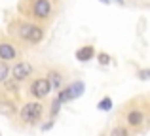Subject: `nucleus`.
Masks as SVG:
<instances>
[{
    "label": "nucleus",
    "instance_id": "nucleus-19",
    "mask_svg": "<svg viewBox=\"0 0 150 136\" xmlns=\"http://www.w3.org/2000/svg\"><path fill=\"white\" fill-rule=\"evenodd\" d=\"M141 80H148V70H141Z\"/></svg>",
    "mask_w": 150,
    "mask_h": 136
},
{
    "label": "nucleus",
    "instance_id": "nucleus-1",
    "mask_svg": "<svg viewBox=\"0 0 150 136\" xmlns=\"http://www.w3.org/2000/svg\"><path fill=\"white\" fill-rule=\"evenodd\" d=\"M19 38L25 42H30V44H38L44 38V29L38 25H33V23H21L17 30Z\"/></svg>",
    "mask_w": 150,
    "mask_h": 136
},
{
    "label": "nucleus",
    "instance_id": "nucleus-20",
    "mask_svg": "<svg viewBox=\"0 0 150 136\" xmlns=\"http://www.w3.org/2000/svg\"><path fill=\"white\" fill-rule=\"evenodd\" d=\"M101 2H103V4H108V2H110V0H101Z\"/></svg>",
    "mask_w": 150,
    "mask_h": 136
},
{
    "label": "nucleus",
    "instance_id": "nucleus-8",
    "mask_svg": "<svg viewBox=\"0 0 150 136\" xmlns=\"http://www.w3.org/2000/svg\"><path fill=\"white\" fill-rule=\"evenodd\" d=\"M144 121V114L141 110H131L127 114V125L129 127H141Z\"/></svg>",
    "mask_w": 150,
    "mask_h": 136
},
{
    "label": "nucleus",
    "instance_id": "nucleus-21",
    "mask_svg": "<svg viewBox=\"0 0 150 136\" xmlns=\"http://www.w3.org/2000/svg\"><path fill=\"white\" fill-rule=\"evenodd\" d=\"M116 2H120V4H122V2H124V0H116Z\"/></svg>",
    "mask_w": 150,
    "mask_h": 136
},
{
    "label": "nucleus",
    "instance_id": "nucleus-14",
    "mask_svg": "<svg viewBox=\"0 0 150 136\" xmlns=\"http://www.w3.org/2000/svg\"><path fill=\"white\" fill-rule=\"evenodd\" d=\"M97 108H99L101 112H108L110 108H112V100L108 98V96H106V98H103L99 104H97Z\"/></svg>",
    "mask_w": 150,
    "mask_h": 136
},
{
    "label": "nucleus",
    "instance_id": "nucleus-9",
    "mask_svg": "<svg viewBox=\"0 0 150 136\" xmlns=\"http://www.w3.org/2000/svg\"><path fill=\"white\" fill-rule=\"evenodd\" d=\"M48 81H50L51 89H61V85H63V76H61V72H57V70H51V72L48 74Z\"/></svg>",
    "mask_w": 150,
    "mask_h": 136
},
{
    "label": "nucleus",
    "instance_id": "nucleus-7",
    "mask_svg": "<svg viewBox=\"0 0 150 136\" xmlns=\"http://www.w3.org/2000/svg\"><path fill=\"white\" fill-rule=\"evenodd\" d=\"M93 55H95V49H93V45H84V47H80V49L76 51V59L80 61V63H88V61H91Z\"/></svg>",
    "mask_w": 150,
    "mask_h": 136
},
{
    "label": "nucleus",
    "instance_id": "nucleus-6",
    "mask_svg": "<svg viewBox=\"0 0 150 136\" xmlns=\"http://www.w3.org/2000/svg\"><path fill=\"white\" fill-rule=\"evenodd\" d=\"M17 59V47L10 42H0V61H15Z\"/></svg>",
    "mask_w": 150,
    "mask_h": 136
},
{
    "label": "nucleus",
    "instance_id": "nucleus-2",
    "mask_svg": "<svg viewBox=\"0 0 150 136\" xmlns=\"http://www.w3.org/2000/svg\"><path fill=\"white\" fill-rule=\"evenodd\" d=\"M19 115H21V121H25V123L38 121L40 115H42V104L40 102H27L25 106L21 108Z\"/></svg>",
    "mask_w": 150,
    "mask_h": 136
},
{
    "label": "nucleus",
    "instance_id": "nucleus-16",
    "mask_svg": "<svg viewBox=\"0 0 150 136\" xmlns=\"http://www.w3.org/2000/svg\"><path fill=\"white\" fill-rule=\"evenodd\" d=\"M112 136H127V130H125V129H114Z\"/></svg>",
    "mask_w": 150,
    "mask_h": 136
},
{
    "label": "nucleus",
    "instance_id": "nucleus-11",
    "mask_svg": "<svg viewBox=\"0 0 150 136\" xmlns=\"http://www.w3.org/2000/svg\"><path fill=\"white\" fill-rule=\"evenodd\" d=\"M0 112L6 115H13L15 114V108L11 106V102H0Z\"/></svg>",
    "mask_w": 150,
    "mask_h": 136
},
{
    "label": "nucleus",
    "instance_id": "nucleus-17",
    "mask_svg": "<svg viewBox=\"0 0 150 136\" xmlns=\"http://www.w3.org/2000/svg\"><path fill=\"white\" fill-rule=\"evenodd\" d=\"M99 63H101V64H108V55L101 53V55H99Z\"/></svg>",
    "mask_w": 150,
    "mask_h": 136
},
{
    "label": "nucleus",
    "instance_id": "nucleus-18",
    "mask_svg": "<svg viewBox=\"0 0 150 136\" xmlns=\"http://www.w3.org/2000/svg\"><path fill=\"white\" fill-rule=\"evenodd\" d=\"M4 81H6V80H4ZM6 87L10 89V91H11V89L15 91V89H17V83H15V81H6Z\"/></svg>",
    "mask_w": 150,
    "mask_h": 136
},
{
    "label": "nucleus",
    "instance_id": "nucleus-10",
    "mask_svg": "<svg viewBox=\"0 0 150 136\" xmlns=\"http://www.w3.org/2000/svg\"><path fill=\"white\" fill-rule=\"evenodd\" d=\"M69 89H70V98H78V96L84 93V83H82V81H76V83L69 85Z\"/></svg>",
    "mask_w": 150,
    "mask_h": 136
},
{
    "label": "nucleus",
    "instance_id": "nucleus-3",
    "mask_svg": "<svg viewBox=\"0 0 150 136\" xmlns=\"http://www.w3.org/2000/svg\"><path fill=\"white\" fill-rule=\"evenodd\" d=\"M50 91H51V85L48 77H38V80H34L30 83V95L34 98H44V96L50 95Z\"/></svg>",
    "mask_w": 150,
    "mask_h": 136
},
{
    "label": "nucleus",
    "instance_id": "nucleus-5",
    "mask_svg": "<svg viewBox=\"0 0 150 136\" xmlns=\"http://www.w3.org/2000/svg\"><path fill=\"white\" fill-rule=\"evenodd\" d=\"M11 74H13V80L15 81H23V80H27V77L33 74V66H30L29 63H15L13 64V68H11Z\"/></svg>",
    "mask_w": 150,
    "mask_h": 136
},
{
    "label": "nucleus",
    "instance_id": "nucleus-15",
    "mask_svg": "<svg viewBox=\"0 0 150 136\" xmlns=\"http://www.w3.org/2000/svg\"><path fill=\"white\" fill-rule=\"evenodd\" d=\"M59 108H61V102H59V100L55 98V100H53V104H51V117H55V115H57Z\"/></svg>",
    "mask_w": 150,
    "mask_h": 136
},
{
    "label": "nucleus",
    "instance_id": "nucleus-12",
    "mask_svg": "<svg viewBox=\"0 0 150 136\" xmlns=\"http://www.w3.org/2000/svg\"><path fill=\"white\" fill-rule=\"evenodd\" d=\"M57 100L59 102H67V100H72L70 98V89L69 87H65V89H61V91H59V95H57Z\"/></svg>",
    "mask_w": 150,
    "mask_h": 136
},
{
    "label": "nucleus",
    "instance_id": "nucleus-13",
    "mask_svg": "<svg viewBox=\"0 0 150 136\" xmlns=\"http://www.w3.org/2000/svg\"><path fill=\"white\" fill-rule=\"evenodd\" d=\"M8 74H10V66L6 64V61H0V83L8 80Z\"/></svg>",
    "mask_w": 150,
    "mask_h": 136
},
{
    "label": "nucleus",
    "instance_id": "nucleus-4",
    "mask_svg": "<svg viewBox=\"0 0 150 136\" xmlns=\"http://www.w3.org/2000/svg\"><path fill=\"white\" fill-rule=\"evenodd\" d=\"M30 11L36 19H48L51 15V0H33Z\"/></svg>",
    "mask_w": 150,
    "mask_h": 136
}]
</instances>
